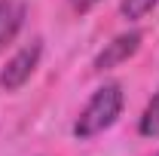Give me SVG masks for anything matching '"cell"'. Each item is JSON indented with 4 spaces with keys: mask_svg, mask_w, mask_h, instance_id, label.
I'll use <instances>...</instances> for the list:
<instances>
[{
    "mask_svg": "<svg viewBox=\"0 0 159 156\" xmlns=\"http://www.w3.org/2000/svg\"><path fill=\"white\" fill-rule=\"evenodd\" d=\"M125 107V95L119 83H104L98 86L92 98L86 101V107L80 110L77 122H74V138L80 141H92V138L104 135L110 126H116V119L122 117Z\"/></svg>",
    "mask_w": 159,
    "mask_h": 156,
    "instance_id": "obj_1",
    "label": "cell"
},
{
    "mask_svg": "<svg viewBox=\"0 0 159 156\" xmlns=\"http://www.w3.org/2000/svg\"><path fill=\"white\" fill-rule=\"evenodd\" d=\"M141 40H144V37H141V31L116 34L110 43H104V49L95 55L92 67H95V71H113V67H119V64H125V61L141 49Z\"/></svg>",
    "mask_w": 159,
    "mask_h": 156,
    "instance_id": "obj_3",
    "label": "cell"
},
{
    "mask_svg": "<svg viewBox=\"0 0 159 156\" xmlns=\"http://www.w3.org/2000/svg\"><path fill=\"white\" fill-rule=\"evenodd\" d=\"M153 156H159V150H156V153H153Z\"/></svg>",
    "mask_w": 159,
    "mask_h": 156,
    "instance_id": "obj_8",
    "label": "cell"
},
{
    "mask_svg": "<svg viewBox=\"0 0 159 156\" xmlns=\"http://www.w3.org/2000/svg\"><path fill=\"white\" fill-rule=\"evenodd\" d=\"M159 0H119V16L125 21H141L147 12L156 9Z\"/></svg>",
    "mask_w": 159,
    "mask_h": 156,
    "instance_id": "obj_6",
    "label": "cell"
},
{
    "mask_svg": "<svg viewBox=\"0 0 159 156\" xmlns=\"http://www.w3.org/2000/svg\"><path fill=\"white\" fill-rule=\"evenodd\" d=\"M40 58H43V43H40V40H31L28 46H21L19 52L6 61V67L0 71V86H3L6 92H19L21 86L34 77Z\"/></svg>",
    "mask_w": 159,
    "mask_h": 156,
    "instance_id": "obj_2",
    "label": "cell"
},
{
    "mask_svg": "<svg viewBox=\"0 0 159 156\" xmlns=\"http://www.w3.org/2000/svg\"><path fill=\"white\" fill-rule=\"evenodd\" d=\"M138 132L144 138H159V89L153 92V98L147 101V107H144V113H141Z\"/></svg>",
    "mask_w": 159,
    "mask_h": 156,
    "instance_id": "obj_5",
    "label": "cell"
},
{
    "mask_svg": "<svg viewBox=\"0 0 159 156\" xmlns=\"http://www.w3.org/2000/svg\"><path fill=\"white\" fill-rule=\"evenodd\" d=\"M28 6L21 0H0V49H6L25 25Z\"/></svg>",
    "mask_w": 159,
    "mask_h": 156,
    "instance_id": "obj_4",
    "label": "cell"
},
{
    "mask_svg": "<svg viewBox=\"0 0 159 156\" xmlns=\"http://www.w3.org/2000/svg\"><path fill=\"white\" fill-rule=\"evenodd\" d=\"M67 3H70V9H74V12H80V16H86L89 9H95V6H98L101 0H67Z\"/></svg>",
    "mask_w": 159,
    "mask_h": 156,
    "instance_id": "obj_7",
    "label": "cell"
}]
</instances>
